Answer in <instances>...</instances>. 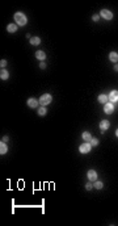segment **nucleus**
I'll use <instances>...</instances> for the list:
<instances>
[{
  "instance_id": "nucleus-1",
  "label": "nucleus",
  "mask_w": 118,
  "mask_h": 226,
  "mask_svg": "<svg viewBox=\"0 0 118 226\" xmlns=\"http://www.w3.org/2000/svg\"><path fill=\"white\" fill-rule=\"evenodd\" d=\"M15 20H16V22L19 25H22L24 26L26 22H28V18H26V16L24 15V13H21V12H16L15 13Z\"/></svg>"
},
{
  "instance_id": "nucleus-2",
  "label": "nucleus",
  "mask_w": 118,
  "mask_h": 226,
  "mask_svg": "<svg viewBox=\"0 0 118 226\" xmlns=\"http://www.w3.org/2000/svg\"><path fill=\"white\" fill-rule=\"evenodd\" d=\"M51 100H53L51 95H49V93H45V95H42V96H41V99H39V104L42 105V107H46V105H49L50 103H51Z\"/></svg>"
},
{
  "instance_id": "nucleus-3",
  "label": "nucleus",
  "mask_w": 118,
  "mask_h": 226,
  "mask_svg": "<svg viewBox=\"0 0 118 226\" xmlns=\"http://www.w3.org/2000/svg\"><path fill=\"white\" fill-rule=\"evenodd\" d=\"M90 147H92V145H90L89 142H87V143H84V145H80L79 150H80L81 154H88L90 151Z\"/></svg>"
},
{
  "instance_id": "nucleus-4",
  "label": "nucleus",
  "mask_w": 118,
  "mask_h": 226,
  "mask_svg": "<svg viewBox=\"0 0 118 226\" xmlns=\"http://www.w3.org/2000/svg\"><path fill=\"white\" fill-rule=\"evenodd\" d=\"M104 112H105L106 114H110V113L114 112V107H113V104L112 103H106L105 107H104Z\"/></svg>"
},
{
  "instance_id": "nucleus-5",
  "label": "nucleus",
  "mask_w": 118,
  "mask_h": 226,
  "mask_svg": "<svg viewBox=\"0 0 118 226\" xmlns=\"http://www.w3.org/2000/svg\"><path fill=\"white\" fill-rule=\"evenodd\" d=\"M101 16L104 18H106V20H112V18H113V13L110 11H108V9H102V11H101Z\"/></svg>"
},
{
  "instance_id": "nucleus-6",
  "label": "nucleus",
  "mask_w": 118,
  "mask_h": 226,
  "mask_svg": "<svg viewBox=\"0 0 118 226\" xmlns=\"http://www.w3.org/2000/svg\"><path fill=\"white\" fill-rule=\"evenodd\" d=\"M109 101L112 103H117L118 101V91H112L110 95H109Z\"/></svg>"
},
{
  "instance_id": "nucleus-7",
  "label": "nucleus",
  "mask_w": 118,
  "mask_h": 226,
  "mask_svg": "<svg viewBox=\"0 0 118 226\" xmlns=\"http://www.w3.org/2000/svg\"><path fill=\"white\" fill-rule=\"evenodd\" d=\"M88 179L92 181H96L97 180V172L94 171V170H89L88 171Z\"/></svg>"
},
{
  "instance_id": "nucleus-8",
  "label": "nucleus",
  "mask_w": 118,
  "mask_h": 226,
  "mask_svg": "<svg viewBox=\"0 0 118 226\" xmlns=\"http://www.w3.org/2000/svg\"><path fill=\"white\" fill-rule=\"evenodd\" d=\"M109 126H110V122L106 121V120H102V121L100 122V129H101L102 132L106 130V129H109Z\"/></svg>"
},
{
  "instance_id": "nucleus-9",
  "label": "nucleus",
  "mask_w": 118,
  "mask_h": 226,
  "mask_svg": "<svg viewBox=\"0 0 118 226\" xmlns=\"http://www.w3.org/2000/svg\"><path fill=\"white\" fill-rule=\"evenodd\" d=\"M38 103H39V101H37V100H35L34 97H30V99L28 100V105H29L30 108H37Z\"/></svg>"
},
{
  "instance_id": "nucleus-10",
  "label": "nucleus",
  "mask_w": 118,
  "mask_h": 226,
  "mask_svg": "<svg viewBox=\"0 0 118 226\" xmlns=\"http://www.w3.org/2000/svg\"><path fill=\"white\" fill-rule=\"evenodd\" d=\"M35 58L39 59V61H45V58H46V54H45V51H42V50H38V51L35 53Z\"/></svg>"
},
{
  "instance_id": "nucleus-11",
  "label": "nucleus",
  "mask_w": 118,
  "mask_h": 226,
  "mask_svg": "<svg viewBox=\"0 0 118 226\" xmlns=\"http://www.w3.org/2000/svg\"><path fill=\"white\" fill-rule=\"evenodd\" d=\"M8 151V147H7V145H5V142H3L1 141V143H0V154H5Z\"/></svg>"
},
{
  "instance_id": "nucleus-12",
  "label": "nucleus",
  "mask_w": 118,
  "mask_h": 226,
  "mask_svg": "<svg viewBox=\"0 0 118 226\" xmlns=\"http://www.w3.org/2000/svg\"><path fill=\"white\" fill-rule=\"evenodd\" d=\"M7 30L9 32V33H15V32L17 30V25H15V24H9L7 26Z\"/></svg>"
},
{
  "instance_id": "nucleus-13",
  "label": "nucleus",
  "mask_w": 118,
  "mask_h": 226,
  "mask_svg": "<svg viewBox=\"0 0 118 226\" xmlns=\"http://www.w3.org/2000/svg\"><path fill=\"white\" fill-rule=\"evenodd\" d=\"M0 78H1L3 80H7L8 78H9V74H8V71H5V70H3V68H1V72H0Z\"/></svg>"
},
{
  "instance_id": "nucleus-14",
  "label": "nucleus",
  "mask_w": 118,
  "mask_h": 226,
  "mask_svg": "<svg viewBox=\"0 0 118 226\" xmlns=\"http://www.w3.org/2000/svg\"><path fill=\"white\" fill-rule=\"evenodd\" d=\"M109 58H110V61H112V62H118V54H117V53H114V51L109 54Z\"/></svg>"
},
{
  "instance_id": "nucleus-15",
  "label": "nucleus",
  "mask_w": 118,
  "mask_h": 226,
  "mask_svg": "<svg viewBox=\"0 0 118 226\" xmlns=\"http://www.w3.org/2000/svg\"><path fill=\"white\" fill-rule=\"evenodd\" d=\"M108 100H109V97H108L106 95H100V96H98V101H100V103L106 104V103H108Z\"/></svg>"
},
{
  "instance_id": "nucleus-16",
  "label": "nucleus",
  "mask_w": 118,
  "mask_h": 226,
  "mask_svg": "<svg viewBox=\"0 0 118 226\" xmlns=\"http://www.w3.org/2000/svg\"><path fill=\"white\" fill-rule=\"evenodd\" d=\"M30 44L31 45H39L41 44V40L38 38V37H31V38H30Z\"/></svg>"
},
{
  "instance_id": "nucleus-17",
  "label": "nucleus",
  "mask_w": 118,
  "mask_h": 226,
  "mask_svg": "<svg viewBox=\"0 0 118 226\" xmlns=\"http://www.w3.org/2000/svg\"><path fill=\"white\" fill-rule=\"evenodd\" d=\"M83 139H85L87 142H89L90 139H92V137H90V134H89L88 132H84L83 133Z\"/></svg>"
},
{
  "instance_id": "nucleus-18",
  "label": "nucleus",
  "mask_w": 118,
  "mask_h": 226,
  "mask_svg": "<svg viewBox=\"0 0 118 226\" xmlns=\"http://www.w3.org/2000/svg\"><path fill=\"white\" fill-rule=\"evenodd\" d=\"M46 113H47V110H46V108H45V107L38 108V114H39V116H45Z\"/></svg>"
},
{
  "instance_id": "nucleus-19",
  "label": "nucleus",
  "mask_w": 118,
  "mask_h": 226,
  "mask_svg": "<svg viewBox=\"0 0 118 226\" xmlns=\"http://www.w3.org/2000/svg\"><path fill=\"white\" fill-rule=\"evenodd\" d=\"M102 185H104V184H102L101 181H97V180H96V183H94V185H93V187L96 188V189H101Z\"/></svg>"
},
{
  "instance_id": "nucleus-20",
  "label": "nucleus",
  "mask_w": 118,
  "mask_h": 226,
  "mask_svg": "<svg viewBox=\"0 0 118 226\" xmlns=\"http://www.w3.org/2000/svg\"><path fill=\"white\" fill-rule=\"evenodd\" d=\"M89 143L92 146H97L98 145V139H97V138H92V139L89 141Z\"/></svg>"
},
{
  "instance_id": "nucleus-21",
  "label": "nucleus",
  "mask_w": 118,
  "mask_h": 226,
  "mask_svg": "<svg viewBox=\"0 0 118 226\" xmlns=\"http://www.w3.org/2000/svg\"><path fill=\"white\" fill-rule=\"evenodd\" d=\"M0 66H1V68L7 66V61H5V59H1V61H0Z\"/></svg>"
},
{
  "instance_id": "nucleus-22",
  "label": "nucleus",
  "mask_w": 118,
  "mask_h": 226,
  "mask_svg": "<svg viewBox=\"0 0 118 226\" xmlns=\"http://www.w3.org/2000/svg\"><path fill=\"white\" fill-rule=\"evenodd\" d=\"M98 18H100V16H98V15H93L92 20H93V21H98Z\"/></svg>"
},
{
  "instance_id": "nucleus-23",
  "label": "nucleus",
  "mask_w": 118,
  "mask_h": 226,
  "mask_svg": "<svg viewBox=\"0 0 118 226\" xmlns=\"http://www.w3.org/2000/svg\"><path fill=\"white\" fill-rule=\"evenodd\" d=\"M85 188H87V189L89 191V189H92V188H93V185H92V184H89V183H88L87 185H85Z\"/></svg>"
},
{
  "instance_id": "nucleus-24",
  "label": "nucleus",
  "mask_w": 118,
  "mask_h": 226,
  "mask_svg": "<svg viewBox=\"0 0 118 226\" xmlns=\"http://www.w3.org/2000/svg\"><path fill=\"white\" fill-rule=\"evenodd\" d=\"M39 67H41V68H45V67H46V63H45V62H41Z\"/></svg>"
},
{
  "instance_id": "nucleus-25",
  "label": "nucleus",
  "mask_w": 118,
  "mask_h": 226,
  "mask_svg": "<svg viewBox=\"0 0 118 226\" xmlns=\"http://www.w3.org/2000/svg\"><path fill=\"white\" fill-rule=\"evenodd\" d=\"M7 141H8V137L5 136V137H4V138H3V142H7Z\"/></svg>"
},
{
  "instance_id": "nucleus-26",
  "label": "nucleus",
  "mask_w": 118,
  "mask_h": 226,
  "mask_svg": "<svg viewBox=\"0 0 118 226\" xmlns=\"http://www.w3.org/2000/svg\"><path fill=\"white\" fill-rule=\"evenodd\" d=\"M114 70H116V71H118V64H116V66H114Z\"/></svg>"
},
{
  "instance_id": "nucleus-27",
  "label": "nucleus",
  "mask_w": 118,
  "mask_h": 226,
  "mask_svg": "<svg viewBox=\"0 0 118 226\" xmlns=\"http://www.w3.org/2000/svg\"><path fill=\"white\" fill-rule=\"evenodd\" d=\"M116 136L118 137V129H117V132H116Z\"/></svg>"
}]
</instances>
